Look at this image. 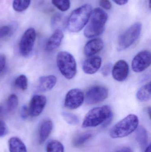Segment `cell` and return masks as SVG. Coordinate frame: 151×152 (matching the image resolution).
Wrapping results in <instances>:
<instances>
[{"instance_id":"cell-1","label":"cell","mask_w":151,"mask_h":152,"mask_svg":"<svg viewBox=\"0 0 151 152\" xmlns=\"http://www.w3.org/2000/svg\"><path fill=\"white\" fill-rule=\"evenodd\" d=\"M113 118L111 109L109 105L93 108L87 113L82 123V128L96 127L101 124L104 126L111 123Z\"/></svg>"},{"instance_id":"cell-2","label":"cell","mask_w":151,"mask_h":152,"mask_svg":"<svg viewBox=\"0 0 151 152\" xmlns=\"http://www.w3.org/2000/svg\"><path fill=\"white\" fill-rule=\"evenodd\" d=\"M107 20L108 15L103 10L99 8L93 10L84 29V36L90 38L101 34L104 30Z\"/></svg>"},{"instance_id":"cell-3","label":"cell","mask_w":151,"mask_h":152,"mask_svg":"<svg viewBox=\"0 0 151 152\" xmlns=\"http://www.w3.org/2000/svg\"><path fill=\"white\" fill-rule=\"evenodd\" d=\"M90 4H85L74 10L66 21V28L72 33H78L86 26L92 12Z\"/></svg>"},{"instance_id":"cell-4","label":"cell","mask_w":151,"mask_h":152,"mask_svg":"<svg viewBox=\"0 0 151 152\" xmlns=\"http://www.w3.org/2000/svg\"><path fill=\"white\" fill-rule=\"evenodd\" d=\"M138 124L137 116L135 114H129L113 126L110 132V136L112 138L126 137L135 131Z\"/></svg>"},{"instance_id":"cell-5","label":"cell","mask_w":151,"mask_h":152,"mask_svg":"<svg viewBox=\"0 0 151 152\" xmlns=\"http://www.w3.org/2000/svg\"><path fill=\"white\" fill-rule=\"evenodd\" d=\"M56 63L60 73L67 79H72L77 73V64L70 53L60 51L57 55Z\"/></svg>"},{"instance_id":"cell-6","label":"cell","mask_w":151,"mask_h":152,"mask_svg":"<svg viewBox=\"0 0 151 152\" xmlns=\"http://www.w3.org/2000/svg\"><path fill=\"white\" fill-rule=\"evenodd\" d=\"M142 29V24L138 22L128 28L119 37L117 46L118 51L124 50L131 46L140 36Z\"/></svg>"},{"instance_id":"cell-7","label":"cell","mask_w":151,"mask_h":152,"mask_svg":"<svg viewBox=\"0 0 151 152\" xmlns=\"http://www.w3.org/2000/svg\"><path fill=\"white\" fill-rule=\"evenodd\" d=\"M108 95V89L105 87L101 86H94L87 91L84 96V100L87 104H96L105 100Z\"/></svg>"},{"instance_id":"cell-8","label":"cell","mask_w":151,"mask_h":152,"mask_svg":"<svg viewBox=\"0 0 151 152\" xmlns=\"http://www.w3.org/2000/svg\"><path fill=\"white\" fill-rule=\"evenodd\" d=\"M36 39V32L33 28H29L24 33L19 43L20 54L24 57L28 56L32 52Z\"/></svg>"},{"instance_id":"cell-9","label":"cell","mask_w":151,"mask_h":152,"mask_svg":"<svg viewBox=\"0 0 151 152\" xmlns=\"http://www.w3.org/2000/svg\"><path fill=\"white\" fill-rule=\"evenodd\" d=\"M84 101V94L79 88L69 90L65 98L64 106L69 110H75L79 107Z\"/></svg>"},{"instance_id":"cell-10","label":"cell","mask_w":151,"mask_h":152,"mask_svg":"<svg viewBox=\"0 0 151 152\" xmlns=\"http://www.w3.org/2000/svg\"><path fill=\"white\" fill-rule=\"evenodd\" d=\"M151 63V54L148 50H143L138 53L133 59L132 68L133 71L141 73L147 69Z\"/></svg>"},{"instance_id":"cell-11","label":"cell","mask_w":151,"mask_h":152,"mask_svg":"<svg viewBox=\"0 0 151 152\" xmlns=\"http://www.w3.org/2000/svg\"><path fill=\"white\" fill-rule=\"evenodd\" d=\"M47 99L44 96L35 95L32 97L28 107L29 115L33 117H37L41 114L45 108Z\"/></svg>"},{"instance_id":"cell-12","label":"cell","mask_w":151,"mask_h":152,"mask_svg":"<svg viewBox=\"0 0 151 152\" xmlns=\"http://www.w3.org/2000/svg\"><path fill=\"white\" fill-rule=\"evenodd\" d=\"M129 73V66L126 61L120 60L117 61L112 69L113 78L117 81L122 82L126 79Z\"/></svg>"},{"instance_id":"cell-13","label":"cell","mask_w":151,"mask_h":152,"mask_svg":"<svg viewBox=\"0 0 151 152\" xmlns=\"http://www.w3.org/2000/svg\"><path fill=\"white\" fill-rule=\"evenodd\" d=\"M102 58L99 56H92L84 61L82 70L85 74L93 75L96 73L102 65Z\"/></svg>"},{"instance_id":"cell-14","label":"cell","mask_w":151,"mask_h":152,"mask_svg":"<svg viewBox=\"0 0 151 152\" xmlns=\"http://www.w3.org/2000/svg\"><path fill=\"white\" fill-rule=\"evenodd\" d=\"M104 47L103 40L95 38L88 42L84 48V54L88 57H92L100 52Z\"/></svg>"},{"instance_id":"cell-15","label":"cell","mask_w":151,"mask_h":152,"mask_svg":"<svg viewBox=\"0 0 151 152\" xmlns=\"http://www.w3.org/2000/svg\"><path fill=\"white\" fill-rule=\"evenodd\" d=\"M64 37V33L62 30L59 29L55 30L47 42L46 50L48 51H51L57 49L61 45Z\"/></svg>"},{"instance_id":"cell-16","label":"cell","mask_w":151,"mask_h":152,"mask_svg":"<svg viewBox=\"0 0 151 152\" xmlns=\"http://www.w3.org/2000/svg\"><path fill=\"white\" fill-rule=\"evenodd\" d=\"M57 82L55 76L48 75L40 77L38 82V88L40 91L47 92L54 88Z\"/></svg>"},{"instance_id":"cell-17","label":"cell","mask_w":151,"mask_h":152,"mask_svg":"<svg viewBox=\"0 0 151 152\" xmlns=\"http://www.w3.org/2000/svg\"><path fill=\"white\" fill-rule=\"evenodd\" d=\"M53 128V123L51 120L44 121L40 126L39 142L40 144L43 143L49 136Z\"/></svg>"},{"instance_id":"cell-18","label":"cell","mask_w":151,"mask_h":152,"mask_svg":"<svg viewBox=\"0 0 151 152\" xmlns=\"http://www.w3.org/2000/svg\"><path fill=\"white\" fill-rule=\"evenodd\" d=\"M135 137L137 141L139 144L142 150L144 149L148 145V134L145 128L142 126L137 127L136 129Z\"/></svg>"},{"instance_id":"cell-19","label":"cell","mask_w":151,"mask_h":152,"mask_svg":"<svg viewBox=\"0 0 151 152\" xmlns=\"http://www.w3.org/2000/svg\"><path fill=\"white\" fill-rule=\"evenodd\" d=\"M8 147L10 152H27L24 143L18 137H11L8 141Z\"/></svg>"},{"instance_id":"cell-20","label":"cell","mask_w":151,"mask_h":152,"mask_svg":"<svg viewBox=\"0 0 151 152\" xmlns=\"http://www.w3.org/2000/svg\"><path fill=\"white\" fill-rule=\"evenodd\" d=\"M93 135V133L90 131H86L79 134L73 139V146L76 148L81 147L92 137Z\"/></svg>"},{"instance_id":"cell-21","label":"cell","mask_w":151,"mask_h":152,"mask_svg":"<svg viewBox=\"0 0 151 152\" xmlns=\"http://www.w3.org/2000/svg\"><path fill=\"white\" fill-rule=\"evenodd\" d=\"M151 83H147L140 88L136 94L137 98L142 102L149 101L151 98Z\"/></svg>"},{"instance_id":"cell-22","label":"cell","mask_w":151,"mask_h":152,"mask_svg":"<svg viewBox=\"0 0 151 152\" xmlns=\"http://www.w3.org/2000/svg\"><path fill=\"white\" fill-rule=\"evenodd\" d=\"M63 16L59 13H57L52 17L51 19V26L55 30L59 29L62 30L63 28H66L67 20L63 19Z\"/></svg>"},{"instance_id":"cell-23","label":"cell","mask_w":151,"mask_h":152,"mask_svg":"<svg viewBox=\"0 0 151 152\" xmlns=\"http://www.w3.org/2000/svg\"><path fill=\"white\" fill-rule=\"evenodd\" d=\"M47 152H64L63 145L57 140L50 141L46 146Z\"/></svg>"},{"instance_id":"cell-24","label":"cell","mask_w":151,"mask_h":152,"mask_svg":"<svg viewBox=\"0 0 151 152\" xmlns=\"http://www.w3.org/2000/svg\"><path fill=\"white\" fill-rule=\"evenodd\" d=\"M31 2V0H14L12 7L15 11L22 12L28 8Z\"/></svg>"},{"instance_id":"cell-25","label":"cell","mask_w":151,"mask_h":152,"mask_svg":"<svg viewBox=\"0 0 151 152\" xmlns=\"http://www.w3.org/2000/svg\"><path fill=\"white\" fill-rule=\"evenodd\" d=\"M52 4L62 12L66 11L71 6L70 0H51Z\"/></svg>"},{"instance_id":"cell-26","label":"cell","mask_w":151,"mask_h":152,"mask_svg":"<svg viewBox=\"0 0 151 152\" xmlns=\"http://www.w3.org/2000/svg\"><path fill=\"white\" fill-rule=\"evenodd\" d=\"M18 104V98L14 94L10 95L8 97L7 102V109L8 111L12 112L17 107Z\"/></svg>"},{"instance_id":"cell-27","label":"cell","mask_w":151,"mask_h":152,"mask_svg":"<svg viewBox=\"0 0 151 152\" xmlns=\"http://www.w3.org/2000/svg\"><path fill=\"white\" fill-rule=\"evenodd\" d=\"M15 86L22 90L27 89L28 86V80L26 76L25 75H20L18 77L15 81Z\"/></svg>"},{"instance_id":"cell-28","label":"cell","mask_w":151,"mask_h":152,"mask_svg":"<svg viewBox=\"0 0 151 152\" xmlns=\"http://www.w3.org/2000/svg\"><path fill=\"white\" fill-rule=\"evenodd\" d=\"M62 115L64 117V119L69 125L74 126L79 123V118L76 115L73 113L64 112L62 113Z\"/></svg>"},{"instance_id":"cell-29","label":"cell","mask_w":151,"mask_h":152,"mask_svg":"<svg viewBox=\"0 0 151 152\" xmlns=\"http://www.w3.org/2000/svg\"><path fill=\"white\" fill-rule=\"evenodd\" d=\"M13 32V28L10 26H4L0 27V39L10 35Z\"/></svg>"},{"instance_id":"cell-30","label":"cell","mask_w":151,"mask_h":152,"mask_svg":"<svg viewBox=\"0 0 151 152\" xmlns=\"http://www.w3.org/2000/svg\"><path fill=\"white\" fill-rule=\"evenodd\" d=\"M8 133V127L4 121L0 120V137H4Z\"/></svg>"},{"instance_id":"cell-31","label":"cell","mask_w":151,"mask_h":152,"mask_svg":"<svg viewBox=\"0 0 151 152\" xmlns=\"http://www.w3.org/2000/svg\"><path fill=\"white\" fill-rule=\"evenodd\" d=\"M112 64L111 63H108L105 64L102 68V73L104 77H107L110 75L111 70L112 69Z\"/></svg>"},{"instance_id":"cell-32","label":"cell","mask_w":151,"mask_h":152,"mask_svg":"<svg viewBox=\"0 0 151 152\" xmlns=\"http://www.w3.org/2000/svg\"><path fill=\"white\" fill-rule=\"evenodd\" d=\"M99 4L101 7L105 10H111L112 8L111 3L109 0H100Z\"/></svg>"},{"instance_id":"cell-33","label":"cell","mask_w":151,"mask_h":152,"mask_svg":"<svg viewBox=\"0 0 151 152\" xmlns=\"http://www.w3.org/2000/svg\"><path fill=\"white\" fill-rule=\"evenodd\" d=\"M20 114H21V117L22 118L24 119H26L27 118V117L29 116L28 107H27L26 105H23L21 108Z\"/></svg>"},{"instance_id":"cell-34","label":"cell","mask_w":151,"mask_h":152,"mask_svg":"<svg viewBox=\"0 0 151 152\" xmlns=\"http://www.w3.org/2000/svg\"><path fill=\"white\" fill-rule=\"evenodd\" d=\"M6 58L3 54L0 55V74L4 69L6 64Z\"/></svg>"},{"instance_id":"cell-35","label":"cell","mask_w":151,"mask_h":152,"mask_svg":"<svg viewBox=\"0 0 151 152\" xmlns=\"http://www.w3.org/2000/svg\"><path fill=\"white\" fill-rule=\"evenodd\" d=\"M115 3L118 5H123L127 3L129 0H113Z\"/></svg>"},{"instance_id":"cell-36","label":"cell","mask_w":151,"mask_h":152,"mask_svg":"<svg viewBox=\"0 0 151 152\" xmlns=\"http://www.w3.org/2000/svg\"><path fill=\"white\" fill-rule=\"evenodd\" d=\"M116 152H134L130 147H124L119 150Z\"/></svg>"},{"instance_id":"cell-37","label":"cell","mask_w":151,"mask_h":152,"mask_svg":"<svg viewBox=\"0 0 151 152\" xmlns=\"http://www.w3.org/2000/svg\"><path fill=\"white\" fill-rule=\"evenodd\" d=\"M151 145L150 144L148 145V146L146 147L144 150V152H151Z\"/></svg>"},{"instance_id":"cell-38","label":"cell","mask_w":151,"mask_h":152,"mask_svg":"<svg viewBox=\"0 0 151 152\" xmlns=\"http://www.w3.org/2000/svg\"><path fill=\"white\" fill-rule=\"evenodd\" d=\"M3 110V108L2 106H0V116H1Z\"/></svg>"},{"instance_id":"cell-39","label":"cell","mask_w":151,"mask_h":152,"mask_svg":"<svg viewBox=\"0 0 151 152\" xmlns=\"http://www.w3.org/2000/svg\"><path fill=\"white\" fill-rule=\"evenodd\" d=\"M149 6L150 7V0H149Z\"/></svg>"}]
</instances>
